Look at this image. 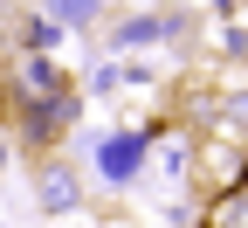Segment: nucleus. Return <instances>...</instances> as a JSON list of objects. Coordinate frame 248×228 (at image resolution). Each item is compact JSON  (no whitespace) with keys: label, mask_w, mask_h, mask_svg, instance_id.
I'll use <instances>...</instances> for the list:
<instances>
[{"label":"nucleus","mask_w":248,"mask_h":228,"mask_svg":"<svg viewBox=\"0 0 248 228\" xmlns=\"http://www.w3.org/2000/svg\"><path fill=\"white\" fill-rule=\"evenodd\" d=\"M7 118H14V132H21L28 152H48V145L76 124V90H69V76H62L48 55H28L21 70H14V104H7Z\"/></svg>","instance_id":"f257e3e1"},{"label":"nucleus","mask_w":248,"mask_h":228,"mask_svg":"<svg viewBox=\"0 0 248 228\" xmlns=\"http://www.w3.org/2000/svg\"><path fill=\"white\" fill-rule=\"evenodd\" d=\"M97 166H104V180H131V173L145 166V124H138V132L104 139V145H97Z\"/></svg>","instance_id":"f03ea898"},{"label":"nucleus","mask_w":248,"mask_h":228,"mask_svg":"<svg viewBox=\"0 0 248 228\" xmlns=\"http://www.w3.org/2000/svg\"><path fill=\"white\" fill-rule=\"evenodd\" d=\"M207 228H248V173H241V180H228L221 193H214Z\"/></svg>","instance_id":"7ed1b4c3"},{"label":"nucleus","mask_w":248,"mask_h":228,"mask_svg":"<svg viewBox=\"0 0 248 228\" xmlns=\"http://www.w3.org/2000/svg\"><path fill=\"white\" fill-rule=\"evenodd\" d=\"M42 201H48V208H76V187H69V173H62V166L42 173Z\"/></svg>","instance_id":"20e7f679"},{"label":"nucleus","mask_w":248,"mask_h":228,"mask_svg":"<svg viewBox=\"0 0 248 228\" xmlns=\"http://www.w3.org/2000/svg\"><path fill=\"white\" fill-rule=\"evenodd\" d=\"M42 7H48L55 21H69V28H83L90 14H97V0H42Z\"/></svg>","instance_id":"39448f33"}]
</instances>
